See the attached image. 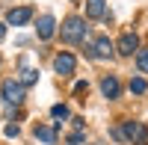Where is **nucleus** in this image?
Segmentation results:
<instances>
[{
  "label": "nucleus",
  "instance_id": "nucleus-17",
  "mask_svg": "<svg viewBox=\"0 0 148 145\" xmlns=\"http://www.w3.org/2000/svg\"><path fill=\"white\" fill-rule=\"evenodd\" d=\"M3 36H6V24H0V39H3Z\"/></svg>",
  "mask_w": 148,
  "mask_h": 145
},
{
  "label": "nucleus",
  "instance_id": "nucleus-13",
  "mask_svg": "<svg viewBox=\"0 0 148 145\" xmlns=\"http://www.w3.org/2000/svg\"><path fill=\"white\" fill-rule=\"evenodd\" d=\"M145 89H148V83H145L142 77H133V80H130V92H133V95H142Z\"/></svg>",
  "mask_w": 148,
  "mask_h": 145
},
{
  "label": "nucleus",
  "instance_id": "nucleus-9",
  "mask_svg": "<svg viewBox=\"0 0 148 145\" xmlns=\"http://www.w3.org/2000/svg\"><path fill=\"white\" fill-rule=\"evenodd\" d=\"M92 51H95V56H98V59H107L110 53H113V42H110L107 36H101V39L92 44Z\"/></svg>",
  "mask_w": 148,
  "mask_h": 145
},
{
  "label": "nucleus",
  "instance_id": "nucleus-15",
  "mask_svg": "<svg viewBox=\"0 0 148 145\" xmlns=\"http://www.w3.org/2000/svg\"><path fill=\"white\" fill-rule=\"evenodd\" d=\"M136 65H139L142 71H148V51H139V53H136Z\"/></svg>",
  "mask_w": 148,
  "mask_h": 145
},
{
  "label": "nucleus",
  "instance_id": "nucleus-3",
  "mask_svg": "<svg viewBox=\"0 0 148 145\" xmlns=\"http://www.w3.org/2000/svg\"><path fill=\"white\" fill-rule=\"evenodd\" d=\"M3 98L9 104H21L24 101V83L21 80H6L3 83Z\"/></svg>",
  "mask_w": 148,
  "mask_h": 145
},
{
  "label": "nucleus",
  "instance_id": "nucleus-11",
  "mask_svg": "<svg viewBox=\"0 0 148 145\" xmlns=\"http://www.w3.org/2000/svg\"><path fill=\"white\" fill-rule=\"evenodd\" d=\"M36 139H42L45 145H53L56 142V130L53 127H45V124H36Z\"/></svg>",
  "mask_w": 148,
  "mask_h": 145
},
{
  "label": "nucleus",
  "instance_id": "nucleus-12",
  "mask_svg": "<svg viewBox=\"0 0 148 145\" xmlns=\"http://www.w3.org/2000/svg\"><path fill=\"white\" fill-rule=\"evenodd\" d=\"M36 80H39V71L36 68H21V83L24 86H33Z\"/></svg>",
  "mask_w": 148,
  "mask_h": 145
},
{
  "label": "nucleus",
  "instance_id": "nucleus-2",
  "mask_svg": "<svg viewBox=\"0 0 148 145\" xmlns=\"http://www.w3.org/2000/svg\"><path fill=\"white\" fill-rule=\"evenodd\" d=\"M121 133H125V139H130L133 145H148V127L142 122H125Z\"/></svg>",
  "mask_w": 148,
  "mask_h": 145
},
{
  "label": "nucleus",
  "instance_id": "nucleus-16",
  "mask_svg": "<svg viewBox=\"0 0 148 145\" xmlns=\"http://www.w3.org/2000/svg\"><path fill=\"white\" fill-rule=\"evenodd\" d=\"M3 133H6V136H18L21 130H18V124H6V127H3Z\"/></svg>",
  "mask_w": 148,
  "mask_h": 145
},
{
  "label": "nucleus",
  "instance_id": "nucleus-6",
  "mask_svg": "<svg viewBox=\"0 0 148 145\" xmlns=\"http://www.w3.org/2000/svg\"><path fill=\"white\" fill-rule=\"evenodd\" d=\"M36 33H39L42 42L51 39V36L56 33V21H53V15H42V18H39V27H36Z\"/></svg>",
  "mask_w": 148,
  "mask_h": 145
},
{
  "label": "nucleus",
  "instance_id": "nucleus-8",
  "mask_svg": "<svg viewBox=\"0 0 148 145\" xmlns=\"http://www.w3.org/2000/svg\"><path fill=\"white\" fill-rule=\"evenodd\" d=\"M101 92H104V98H119V92H121V86H119V80L113 77V74H107L104 80H101Z\"/></svg>",
  "mask_w": 148,
  "mask_h": 145
},
{
  "label": "nucleus",
  "instance_id": "nucleus-1",
  "mask_svg": "<svg viewBox=\"0 0 148 145\" xmlns=\"http://www.w3.org/2000/svg\"><path fill=\"white\" fill-rule=\"evenodd\" d=\"M86 36V24H83V18H68L65 24H62V42H68V44H74V42H80Z\"/></svg>",
  "mask_w": 148,
  "mask_h": 145
},
{
  "label": "nucleus",
  "instance_id": "nucleus-5",
  "mask_svg": "<svg viewBox=\"0 0 148 145\" xmlns=\"http://www.w3.org/2000/svg\"><path fill=\"white\" fill-rule=\"evenodd\" d=\"M30 18H33V9H30V6H18V9H9L6 24H12V27H24Z\"/></svg>",
  "mask_w": 148,
  "mask_h": 145
},
{
  "label": "nucleus",
  "instance_id": "nucleus-14",
  "mask_svg": "<svg viewBox=\"0 0 148 145\" xmlns=\"http://www.w3.org/2000/svg\"><path fill=\"white\" fill-rule=\"evenodd\" d=\"M51 116H53V118H68V107H65V104L51 107Z\"/></svg>",
  "mask_w": 148,
  "mask_h": 145
},
{
  "label": "nucleus",
  "instance_id": "nucleus-10",
  "mask_svg": "<svg viewBox=\"0 0 148 145\" xmlns=\"http://www.w3.org/2000/svg\"><path fill=\"white\" fill-rule=\"evenodd\" d=\"M86 15H89V18H104L107 15L104 0H86Z\"/></svg>",
  "mask_w": 148,
  "mask_h": 145
},
{
  "label": "nucleus",
  "instance_id": "nucleus-4",
  "mask_svg": "<svg viewBox=\"0 0 148 145\" xmlns=\"http://www.w3.org/2000/svg\"><path fill=\"white\" fill-rule=\"evenodd\" d=\"M116 51H119L121 56H130L133 51H139V36H136V33H125V36H121V39H119Z\"/></svg>",
  "mask_w": 148,
  "mask_h": 145
},
{
  "label": "nucleus",
  "instance_id": "nucleus-7",
  "mask_svg": "<svg viewBox=\"0 0 148 145\" xmlns=\"http://www.w3.org/2000/svg\"><path fill=\"white\" fill-rule=\"evenodd\" d=\"M53 68H56V74H74V56L71 53H59L53 59Z\"/></svg>",
  "mask_w": 148,
  "mask_h": 145
}]
</instances>
